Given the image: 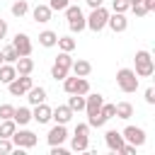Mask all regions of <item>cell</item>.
I'll use <instances>...</instances> for the list:
<instances>
[{"label":"cell","instance_id":"2e32d148","mask_svg":"<svg viewBox=\"0 0 155 155\" xmlns=\"http://www.w3.org/2000/svg\"><path fill=\"white\" fill-rule=\"evenodd\" d=\"M70 70H73V75H78V78H87V75L92 73V63L85 61V58H78V61L70 63Z\"/></svg>","mask_w":155,"mask_h":155},{"label":"cell","instance_id":"5b68a950","mask_svg":"<svg viewBox=\"0 0 155 155\" xmlns=\"http://www.w3.org/2000/svg\"><path fill=\"white\" fill-rule=\"evenodd\" d=\"M10 140H12V145H15V148H22V150H29V148H34V145L39 143L36 133H31V131H27V128L15 131Z\"/></svg>","mask_w":155,"mask_h":155},{"label":"cell","instance_id":"8992f818","mask_svg":"<svg viewBox=\"0 0 155 155\" xmlns=\"http://www.w3.org/2000/svg\"><path fill=\"white\" fill-rule=\"evenodd\" d=\"M34 85V80H31V75H17L12 82H7V92L12 94V97H22V94H27V90Z\"/></svg>","mask_w":155,"mask_h":155},{"label":"cell","instance_id":"277c9868","mask_svg":"<svg viewBox=\"0 0 155 155\" xmlns=\"http://www.w3.org/2000/svg\"><path fill=\"white\" fill-rule=\"evenodd\" d=\"M138 78H150L155 73V61L148 51H138L136 53V70H133Z\"/></svg>","mask_w":155,"mask_h":155},{"label":"cell","instance_id":"e575fe53","mask_svg":"<svg viewBox=\"0 0 155 155\" xmlns=\"http://www.w3.org/2000/svg\"><path fill=\"white\" fill-rule=\"evenodd\" d=\"M12 148H15V145H12L10 138H0V155H10Z\"/></svg>","mask_w":155,"mask_h":155},{"label":"cell","instance_id":"e0dca14e","mask_svg":"<svg viewBox=\"0 0 155 155\" xmlns=\"http://www.w3.org/2000/svg\"><path fill=\"white\" fill-rule=\"evenodd\" d=\"M51 15H53V10H51L48 5H36V7L31 10V17H34V22H39V24H46V22H51Z\"/></svg>","mask_w":155,"mask_h":155},{"label":"cell","instance_id":"6da1fadb","mask_svg":"<svg viewBox=\"0 0 155 155\" xmlns=\"http://www.w3.org/2000/svg\"><path fill=\"white\" fill-rule=\"evenodd\" d=\"M63 12H65V19H68V29H70L73 34H80L82 29H87V24H85V15H82L80 5H68Z\"/></svg>","mask_w":155,"mask_h":155},{"label":"cell","instance_id":"603a6c76","mask_svg":"<svg viewBox=\"0 0 155 155\" xmlns=\"http://www.w3.org/2000/svg\"><path fill=\"white\" fill-rule=\"evenodd\" d=\"M116 107V119H124V121H128L131 116H133V104L131 102H119V104H114Z\"/></svg>","mask_w":155,"mask_h":155},{"label":"cell","instance_id":"1f68e13d","mask_svg":"<svg viewBox=\"0 0 155 155\" xmlns=\"http://www.w3.org/2000/svg\"><path fill=\"white\" fill-rule=\"evenodd\" d=\"M68 5H70V0H48V7H51L53 12H63Z\"/></svg>","mask_w":155,"mask_h":155},{"label":"cell","instance_id":"9a60e30c","mask_svg":"<svg viewBox=\"0 0 155 155\" xmlns=\"http://www.w3.org/2000/svg\"><path fill=\"white\" fill-rule=\"evenodd\" d=\"M27 102L31 104V107H36V104H41V102H46V87H36V85H31L29 90H27Z\"/></svg>","mask_w":155,"mask_h":155},{"label":"cell","instance_id":"9c48e42d","mask_svg":"<svg viewBox=\"0 0 155 155\" xmlns=\"http://www.w3.org/2000/svg\"><path fill=\"white\" fill-rule=\"evenodd\" d=\"M46 140H48V145H63V143L68 140V128H65V124H56V126L48 131Z\"/></svg>","mask_w":155,"mask_h":155},{"label":"cell","instance_id":"4316f807","mask_svg":"<svg viewBox=\"0 0 155 155\" xmlns=\"http://www.w3.org/2000/svg\"><path fill=\"white\" fill-rule=\"evenodd\" d=\"M70 63H73V56H70L68 51H61V53L56 56V61H53V65H58V68H63V70H70Z\"/></svg>","mask_w":155,"mask_h":155},{"label":"cell","instance_id":"ffe728a7","mask_svg":"<svg viewBox=\"0 0 155 155\" xmlns=\"http://www.w3.org/2000/svg\"><path fill=\"white\" fill-rule=\"evenodd\" d=\"M70 148H73L75 153H87V150H90V136H80V133H75L73 140H70Z\"/></svg>","mask_w":155,"mask_h":155},{"label":"cell","instance_id":"74e56055","mask_svg":"<svg viewBox=\"0 0 155 155\" xmlns=\"http://www.w3.org/2000/svg\"><path fill=\"white\" fill-rule=\"evenodd\" d=\"M119 153H121V155H136V145H131V143H124Z\"/></svg>","mask_w":155,"mask_h":155},{"label":"cell","instance_id":"f35d334b","mask_svg":"<svg viewBox=\"0 0 155 155\" xmlns=\"http://www.w3.org/2000/svg\"><path fill=\"white\" fill-rule=\"evenodd\" d=\"M75 133H80V136H90V124H78V126H75Z\"/></svg>","mask_w":155,"mask_h":155},{"label":"cell","instance_id":"3957f363","mask_svg":"<svg viewBox=\"0 0 155 155\" xmlns=\"http://www.w3.org/2000/svg\"><path fill=\"white\" fill-rule=\"evenodd\" d=\"M116 85H119L121 92L131 94V92L138 90V75H136L131 68H121V70L116 73Z\"/></svg>","mask_w":155,"mask_h":155},{"label":"cell","instance_id":"7402d4cb","mask_svg":"<svg viewBox=\"0 0 155 155\" xmlns=\"http://www.w3.org/2000/svg\"><path fill=\"white\" fill-rule=\"evenodd\" d=\"M56 41H58V34H56V31H51V29H44V31L39 34V44H41L44 48H53V46H56Z\"/></svg>","mask_w":155,"mask_h":155},{"label":"cell","instance_id":"cb8c5ba5","mask_svg":"<svg viewBox=\"0 0 155 155\" xmlns=\"http://www.w3.org/2000/svg\"><path fill=\"white\" fill-rule=\"evenodd\" d=\"M15 131H17V124L12 119H0V138H12Z\"/></svg>","mask_w":155,"mask_h":155},{"label":"cell","instance_id":"7a4b0ae2","mask_svg":"<svg viewBox=\"0 0 155 155\" xmlns=\"http://www.w3.org/2000/svg\"><path fill=\"white\" fill-rule=\"evenodd\" d=\"M107 19H109V10L104 5H99L90 12V17H85V24H87L90 31H102L107 27Z\"/></svg>","mask_w":155,"mask_h":155},{"label":"cell","instance_id":"4dcf8cb0","mask_svg":"<svg viewBox=\"0 0 155 155\" xmlns=\"http://www.w3.org/2000/svg\"><path fill=\"white\" fill-rule=\"evenodd\" d=\"M87 92H90V82H87V78H78L75 94H87Z\"/></svg>","mask_w":155,"mask_h":155},{"label":"cell","instance_id":"8fae6325","mask_svg":"<svg viewBox=\"0 0 155 155\" xmlns=\"http://www.w3.org/2000/svg\"><path fill=\"white\" fill-rule=\"evenodd\" d=\"M104 143H107V148H109L111 153H119V150H121V145H124L126 140H124L121 131H116V128H109V131L104 133Z\"/></svg>","mask_w":155,"mask_h":155},{"label":"cell","instance_id":"8d00e7d4","mask_svg":"<svg viewBox=\"0 0 155 155\" xmlns=\"http://www.w3.org/2000/svg\"><path fill=\"white\" fill-rule=\"evenodd\" d=\"M128 10H133V15H136V17H145V15H148V10H145L140 2H138V5H131Z\"/></svg>","mask_w":155,"mask_h":155},{"label":"cell","instance_id":"d590c367","mask_svg":"<svg viewBox=\"0 0 155 155\" xmlns=\"http://www.w3.org/2000/svg\"><path fill=\"white\" fill-rule=\"evenodd\" d=\"M12 114H15L12 104H0V119H12Z\"/></svg>","mask_w":155,"mask_h":155},{"label":"cell","instance_id":"bcb514c9","mask_svg":"<svg viewBox=\"0 0 155 155\" xmlns=\"http://www.w3.org/2000/svg\"><path fill=\"white\" fill-rule=\"evenodd\" d=\"M138 2H140V0H128V5H138Z\"/></svg>","mask_w":155,"mask_h":155},{"label":"cell","instance_id":"83f0119b","mask_svg":"<svg viewBox=\"0 0 155 155\" xmlns=\"http://www.w3.org/2000/svg\"><path fill=\"white\" fill-rule=\"evenodd\" d=\"M10 12H12L15 17H24V15L29 12V2H27V0H17V2H12Z\"/></svg>","mask_w":155,"mask_h":155},{"label":"cell","instance_id":"4fadbf2b","mask_svg":"<svg viewBox=\"0 0 155 155\" xmlns=\"http://www.w3.org/2000/svg\"><path fill=\"white\" fill-rule=\"evenodd\" d=\"M102 104H104V97H102L99 92H94V94L87 92V94H85V111H87V116L94 114V111H99Z\"/></svg>","mask_w":155,"mask_h":155},{"label":"cell","instance_id":"d6986e66","mask_svg":"<svg viewBox=\"0 0 155 155\" xmlns=\"http://www.w3.org/2000/svg\"><path fill=\"white\" fill-rule=\"evenodd\" d=\"M12 121H15L17 126H27V124L31 121V109H29V107H15Z\"/></svg>","mask_w":155,"mask_h":155},{"label":"cell","instance_id":"ba28073f","mask_svg":"<svg viewBox=\"0 0 155 155\" xmlns=\"http://www.w3.org/2000/svg\"><path fill=\"white\" fill-rule=\"evenodd\" d=\"M12 46H15V51L19 53V56H31V39H29V34H15V39H12Z\"/></svg>","mask_w":155,"mask_h":155},{"label":"cell","instance_id":"5bb4252c","mask_svg":"<svg viewBox=\"0 0 155 155\" xmlns=\"http://www.w3.org/2000/svg\"><path fill=\"white\" fill-rule=\"evenodd\" d=\"M51 119H53L56 124H68V121L73 119V109H70L68 104H58L56 109H51Z\"/></svg>","mask_w":155,"mask_h":155},{"label":"cell","instance_id":"44dd1931","mask_svg":"<svg viewBox=\"0 0 155 155\" xmlns=\"http://www.w3.org/2000/svg\"><path fill=\"white\" fill-rule=\"evenodd\" d=\"M15 78H17L15 63H2V65H0V82H2V85H7V82H12Z\"/></svg>","mask_w":155,"mask_h":155},{"label":"cell","instance_id":"f6af8a7d","mask_svg":"<svg viewBox=\"0 0 155 155\" xmlns=\"http://www.w3.org/2000/svg\"><path fill=\"white\" fill-rule=\"evenodd\" d=\"M5 63V56H2V48H0V65Z\"/></svg>","mask_w":155,"mask_h":155},{"label":"cell","instance_id":"d6a6232c","mask_svg":"<svg viewBox=\"0 0 155 155\" xmlns=\"http://www.w3.org/2000/svg\"><path fill=\"white\" fill-rule=\"evenodd\" d=\"M99 111H102V114H104V119L109 121V119H114V114H116V107H114V104H107V102H104Z\"/></svg>","mask_w":155,"mask_h":155},{"label":"cell","instance_id":"ac0fdd59","mask_svg":"<svg viewBox=\"0 0 155 155\" xmlns=\"http://www.w3.org/2000/svg\"><path fill=\"white\" fill-rule=\"evenodd\" d=\"M15 70H17V75H31L34 61H31L29 56H19V58L15 61Z\"/></svg>","mask_w":155,"mask_h":155},{"label":"cell","instance_id":"f546056e","mask_svg":"<svg viewBox=\"0 0 155 155\" xmlns=\"http://www.w3.org/2000/svg\"><path fill=\"white\" fill-rule=\"evenodd\" d=\"M2 56H5V63H15V61L19 58V53L15 51V46H12V44H7V46L2 48Z\"/></svg>","mask_w":155,"mask_h":155},{"label":"cell","instance_id":"ab89813d","mask_svg":"<svg viewBox=\"0 0 155 155\" xmlns=\"http://www.w3.org/2000/svg\"><path fill=\"white\" fill-rule=\"evenodd\" d=\"M145 102L148 104H155V87H148L145 90Z\"/></svg>","mask_w":155,"mask_h":155},{"label":"cell","instance_id":"ee69618b","mask_svg":"<svg viewBox=\"0 0 155 155\" xmlns=\"http://www.w3.org/2000/svg\"><path fill=\"white\" fill-rule=\"evenodd\" d=\"M85 2H87V5H90V7H92V10H94V7H99V5H102V2H104V0H85Z\"/></svg>","mask_w":155,"mask_h":155},{"label":"cell","instance_id":"f1b7e54d","mask_svg":"<svg viewBox=\"0 0 155 155\" xmlns=\"http://www.w3.org/2000/svg\"><path fill=\"white\" fill-rule=\"evenodd\" d=\"M87 124H90V128H102V126L107 124V119H104L102 111H94V114L87 116Z\"/></svg>","mask_w":155,"mask_h":155},{"label":"cell","instance_id":"60d3db41","mask_svg":"<svg viewBox=\"0 0 155 155\" xmlns=\"http://www.w3.org/2000/svg\"><path fill=\"white\" fill-rule=\"evenodd\" d=\"M68 150L63 148V145H51V155H65Z\"/></svg>","mask_w":155,"mask_h":155},{"label":"cell","instance_id":"7dc6e473","mask_svg":"<svg viewBox=\"0 0 155 155\" xmlns=\"http://www.w3.org/2000/svg\"><path fill=\"white\" fill-rule=\"evenodd\" d=\"M75 2H78V0H75Z\"/></svg>","mask_w":155,"mask_h":155},{"label":"cell","instance_id":"52a82bcc","mask_svg":"<svg viewBox=\"0 0 155 155\" xmlns=\"http://www.w3.org/2000/svg\"><path fill=\"white\" fill-rule=\"evenodd\" d=\"M121 136H124L126 143H131V145H136V148H140V145L145 143V131H143L140 126H126V128L121 131Z\"/></svg>","mask_w":155,"mask_h":155},{"label":"cell","instance_id":"836d02e7","mask_svg":"<svg viewBox=\"0 0 155 155\" xmlns=\"http://www.w3.org/2000/svg\"><path fill=\"white\" fill-rule=\"evenodd\" d=\"M131 5H128V0H111V10L114 12H126Z\"/></svg>","mask_w":155,"mask_h":155},{"label":"cell","instance_id":"30bf717a","mask_svg":"<svg viewBox=\"0 0 155 155\" xmlns=\"http://www.w3.org/2000/svg\"><path fill=\"white\" fill-rule=\"evenodd\" d=\"M107 27H109L114 34H121V31H126V29H128V19H126V15H124V12H114V15H109Z\"/></svg>","mask_w":155,"mask_h":155},{"label":"cell","instance_id":"7bdbcfd3","mask_svg":"<svg viewBox=\"0 0 155 155\" xmlns=\"http://www.w3.org/2000/svg\"><path fill=\"white\" fill-rule=\"evenodd\" d=\"M5 36H7V22L0 19V39H5Z\"/></svg>","mask_w":155,"mask_h":155},{"label":"cell","instance_id":"d4e9b609","mask_svg":"<svg viewBox=\"0 0 155 155\" xmlns=\"http://www.w3.org/2000/svg\"><path fill=\"white\" fill-rule=\"evenodd\" d=\"M68 107L73 109V114L75 111H85V94H70L68 97Z\"/></svg>","mask_w":155,"mask_h":155},{"label":"cell","instance_id":"b9f144b4","mask_svg":"<svg viewBox=\"0 0 155 155\" xmlns=\"http://www.w3.org/2000/svg\"><path fill=\"white\" fill-rule=\"evenodd\" d=\"M140 5H143L148 12H153V10H155V0H140Z\"/></svg>","mask_w":155,"mask_h":155},{"label":"cell","instance_id":"7c38bea8","mask_svg":"<svg viewBox=\"0 0 155 155\" xmlns=\"http://www.w3.org/2000/svg\"><path fill=\"white\" fill-rule=\"evenodd\" d=\"M31 121H36V124H48V121H51V107H48L46 102L36 104V107L31 109Z\"/></svg>","mask_w":155,"mask_h":155},{"label":"cell","instance_id":"484cf974","mask_svg":"<svg viewBox=\"0 0 155 155\" xmlns=\"http://www.w3.org/2000/svg\"><path fill=\"white\" fill-rule=\"evenodd\" d=\"M56 46L61 48V51H75V46H78V41L73 39V36H58V41H56Z\"/></svg>","mask_w":155,"mask_h":155}]
</instances>
